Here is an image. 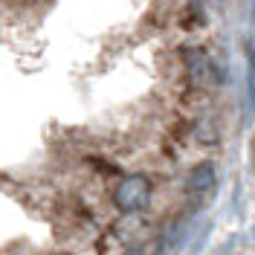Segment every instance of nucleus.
Masks as SVG:
<instances>
[{"label": "nucleus", "instance_id": "f03ea898", "mask_svg": "<svg viewBox=\"0 0 255 255\" xmlns=\"http://www.w3.org/2000/svg\"><path fill=\"white\" fill-rule=\"evenodd\" d=\"M212 186H215V165H209V162L197 165L189 177V189L206 194V191H212Z\"/></svg>", "mask_w": 255, "mask_h": 255}, {"label": "nucleus", "instance_id": "39448f33", "mask_svg": "<svg viewBox=\"0 0 255 255\" xmlns=\"http://www.w3.org/2000/svg\"><path fill=\"white\" fill-rule=\"evenodd\" d=\"M130 255H136V253H130Z\"/></svg>", "mask_w": 255, "mask_h": 255}, {"label": "nucleus", "instance_id": "20e7f679", "mask_svg": "<svg viewBox=\"0 0 255 255\" xmlns=\"http://www.w3.org/2000/svg\"><path fill=\"white\" fill-rule=\"evenodd\" d=\"M253 235H255V229H253Z\"/></svg>", "mask_w": 255, "mask_h": 255}, {"label": "nucleus", "instance_id": "f257e3e1", "mask_svg": "<svg viewBox=\"0 0 255 255\" xmlns=\"http://www.w3.org/2000/svg\"><path fill=\"white\" fill-rule=\"evenodd\" d=\"M148 200H151V183L142 174L125 177L113 191V203L122 212H139V209L148 206Z\"/></svg>", "mask_w": 255, "mask_h": 255}, {"label": "nucleus", "instance_id": "7ed1b4c3", "mask_svg": "<svg viewBox=\"0 0 255 255\" xmlns=\"http://www.w3.org/2000/svg\"><path fill=\"white\" fill-rule=\"evenodd\" d=\"M247 84H250V105L255 108V47L247 44Z\"/></svg>", "mask_w": 255, "mask_h": 255}]
</instances>
